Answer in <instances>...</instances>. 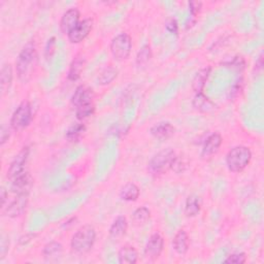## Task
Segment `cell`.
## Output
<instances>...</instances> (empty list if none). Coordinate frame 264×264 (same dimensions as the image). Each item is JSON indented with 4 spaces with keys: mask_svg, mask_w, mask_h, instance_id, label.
Returning a JSON list of instances; mask_svg holds the SVG:
<instances>
[{
    "mask_svg": "<svg viewBox=\"0 0 264 264\" xmlns=\"http://www.w3.org/2000/svg\"><path fill=\"white\" fill-rule=\"evenodd\" d=\"M96 240V230L92 225L82 226L72 239V249L78 254H86L91 251Z\"/></svg>",
    "mask_w": 264,
    "mask_h": 264,
    "instance_id": "obj_3",
    "label": "cell"
},
{
    "mask_svg": "<svg viewBox=\"0 0 264 264\" xmlns=\"http://www.w3.org/2000/svg\"><path fill=\"white\" fill-rule=\"evenodd\" d=\"M29 153L30 150L28 147L23 148L22 151L15 157V159L11 163V167L8 171V177L11 181L17 178L18 176H20L21 174H23L24 172H26L25 167L29 157Z\"/></svg>",
    "mask_w": 264,
    "mask_h": 264,
    "instance_id": "obj_8",
    "label": "cell"
},
{
    "mask_svg": "<svg viewBox=\"0 0 264 264\" xmlns=\"http://www.w3.org/2000/svg\"><path fill=\"white\" fill-rule=\"evenodd\" d=\"M177 158L176 152L172 149H165L157 153L149 162V170L156 175L168 173L173 169L174 162Z\"/></svg>",
    "mask_w": 264,
    "mask_h": 264,
    "instance_id": "obj_4",
    "label": "cell"
},
{
    "mask_svg": "<svg viewBox=\"0 0 264 264\" xmlns=\"http://www.w3.org/2000/svg\"><path fill=\"white\" fill-rule=\"evenodd\" d=\"M192 105L195 110L202 113H210L215 109L214 103L204 93L196 94L192 102Z\"/></svg>",
    "mask_w": 264,
    "mask_h": 264,
    "instance_id": "obj_20",
    "label": "cell"
},
{
    "mask_svg": "<svg viewBox=\"0 0 264 264\" xmlns=\"http://www.w3.org/2000/svg\"><path fill=\"white\" fill-rule=\"evenodd\" d=\"M153 54H152V49L149 45L144 46L141 51L138 53L137 56V65L139 68H144L146 66L152 59Z\"/></svg>",
    "mask_w": 264,
    "mask_h": 264,
    "instance_id": "obj_29",
    "label": "cell"
},
{
    "mask_svg": "<svg viewBox=\"0 0 264 264\" xmlns=\"http://www.w3.org/2000/svg\"><path fill=\"white\" fill-rule=\"evenodd\" d=\"M252 160V152L246 146H238L231 149L226 156V165L231 173H242Z\"/></svg>",
    "mask_w": 264,
    "mask_h": 264,
    "instance_id": "obj_2",
    "label": "cell"
},
{
    "mask_svg": "<svg viewBox=\"0 0 264 264\" xmlns=\"http://www.w3.org/2000/svg\"><path fill=\"white\" fill-rule=\"evenodd\" d=\"M222 142H223V140H222L221 135L217 134V132L209 136L204 144L202 156L205 158H208V157L215 155L219 151V149L222 145Z\"/></svg>",
    "mask_w": 264,
    "mask_h": 264,
    "instance_id": "obj_15",
    "label": "cell"
},
{
    "mask_svg": "<svg viewBox=\"0 0 264 264\" xmlns=\"http://www.w3.org/2000/svg\"><path fill=\"white\" fill-rule=\"evenodd\" d=\"M150 218H151V211L146 207H141L137 209L131 216L132 222H134L135 225L137 226L145 225L150 220Z\"/></svg>",
    "mask_w": 264,
    "mask_h": 264,
    "instance_id": "obj_27",
    "label": "cell"
},
{
    "mask_svg": "<svg viewBox=\"0 0 264 264\" xmlns=\"http://www.w3.org/2000/svg\"><path fill=\"white\" fill-rule=\"evenodd\" d=\"M176 132V128L170 122H161L154 125L150 129V134L157 140L165 141L172 138Z\"/></svg>",
    "mask_w": 264,
    "mask_h": 264,
    "instance_id": "obj_13",
    "label": "cell"
},
{
    "mask_svg": "<svg viewBox=\"0 0 264 264\" xmlns=\"http://www.w3.org/2000/svg\"><path fill=\"white\" fill-rule=\"evenodd\" d=\"M141 194V190L138 185L135 183H128L126 184L120 192V197L122 201L125 202H137L139 200Z\"/></svg>",
    "mask_w": 264,
    "mask_h": 264,
    "instance_id": "obj_23",
    "label": "cell"
},
{
    "mask_svg": "<svg viewBox=\"0 0 264 264\" xmlns=\"http://www.w3.org/2000/svg\"><path fill=\"white\" fill-rule=\"evenodd\" d=\"M132 50V40L127 33H120L112 40L111 53L116 61H124L128 59Z\"/></svg>",
    "mask_w": 264,
    "mask_h": 264,
    "instance_id": "obj_5",
    "label": "cell"
},
{
    "mask_svg": "<svg viewBox=\"0 0 264 264\" xmlns=\"http://www.w3.org/2000/svg\"><path fill=\"white\" fill-rule=\"evenodd\" d=\"M164 249V240L160 234H154L149 239L146 248L145 255L148 259L154 261L160 257Z\"/></svg>",
    "mask_w": 264,
    "mask_h": 264,
    "instance_id": "obj_10",
    "label": "cell"
},
{
    "mask_svg": "<svg viewBox=\"0 0 264 264\" xmlns=\"http://www.w3.org/2000/svg\"><path fill=\"white\" fill-rule=\"evenodd\" d=\"M55 49H56V39L55 38H51L46 46V51H45V56L47 59H50L53 54L55 53Z\"/></svg>",
    "mask_w": 264,
    "mask_h": 264,
    "instance_id": "obj_33",
    "label": "cell"
},
{
    "mask_svg": "<svg viewBox=\"0 0 264 264\" xmlns=\"http://www.w3.org/2000/svg\"><path fill=\"white\" fill-rule=\"evenodd\" d=\"M225 68L233 69L236 71H243L246 66V61L242 56H236L234 58H231L230 60L224 61L222 63Z\"/></svg>",
    "mask_w": 264,
    "mask_h": 264,
    "instance_id": "obj_30",
    "label": "cell"
},
{
    "mask_svg": "<svg viewBox=\"0 0 264 264\" xmlns=\"http://www.w3.org/2000/svg\"><path fill=\"white\" fill-rule=\"evenodd\" d=\"M10 130L8 129L7 130V128L5 127V126H3V128H2V132H0V143H2V145H5L6 144V142H8L9 141V139H10Z\"/></svg>",
    "mask_w": 264,
    "mask_h": 264,
    "instance_id": "obj_37",
    "label": "cell"
},
{
    "mask_svg": "<svg viewBox=\"0 0 264 264\" xmlns=\"http://www.w3.org/2000/svg\"><path fill=\"white\" fill-rule=\"evenodd\" d=\"M85 131L86 126L84 124H76L69 128V130L66 131L65 137L70 142H78L84 135Z\"/></svg>",
    "mask_w": 264,
    "mask_h": 264,
    "instance_id": "obj_28",
    "label": "cell"
},
{
    "mask_svg": "<svg viewBox=\"0 0 264 264\" xmlns=\"http://www.w3.org/2000/svg\"><path fill=\"white\" fill-rule=\"evenodd\" d=\"M118 70L115 69L114 66L109 65L107 68H105L98 76V84L102 86H107L110 85L115 81V79L118 77Z\"/></svg>",
    "mask_w": 264,
    "mask_h": 264,
    "instance_id": "obj_26",
    "label": "cell"
},
{
    "mask_svg": "<svg viewBox=\"0 0 264 264\" xmlns=\"http://www.w3.org/2000/svg\"><path fill=\"white\" fill-rule=\"evenodd\" d=\"M29 194H17L8 206L3 209V214L9 218L20 217L26 210L29 201Z\"/></svg>",
    "mask_w": 264,
    "mask_h": 264,
    "instance_id": "obj_7",
    "label": "cell"
},
{
    "mask_svg": "<svg viewBox=\"0 0 264 264\" xmlns=\"http://www.w3.org/2000/svg\"><path fill=\"white\" fill-rule=\"evenodd\" d=\"M211 72H212V68H211V66H208V68L201 70L194 77L193 82H192V89L194 90V92L196 94L203 93L205 86L208 82V79L211 75Z\"/></svg>",
    "mask_w": 264,
    "mask_h": 264,
    "instance_id": "obj_19",
    "label": "cell"
},
{
    "mask_svg": "<svg viewBox=\"0 0 264 264\" xmlns=\"http://www.w3.org/2000/svg\"><path fill=\"white\" fill-rule=\"evenodd\" d=\"M13 68L11 64H4L2 72H0V88H2V95L5 96L13 83Z\"/></svg>",
    "mask_w": 264,
    "mask_h": 264,
    "instance_id": "obj_21",
    "label": "cell"
},
{
    "mask_svg": "<svg viewBox=\"0 0 264 264\" xmlns=\"http://www.w3.org/2000/svg\"><path fill=\"white\" fill-rule=\"evenodd\" d=\"M173 247L179 255H185L188 252L190 247V240L188 234L184 229L179 230L176 234L173 240Z\"/></svg>",
    "mask_w": 264,
    "mask_h": 264,
    "instance_id": "obj_17",
    "label": "cell"
},
{
    "mask_svg": "<svg viewBox=\"0 0 264 264\" xmlns=\"http://www.w3.org/2000/svg\"><path fill=\"white\" fill-rule=\"evenodd\" d=\"M118 257L121 264H135L138 262L139 253L135 247L126 245L120 249Z\"/></svg>",
    "mask_w": 264,
    "mask_h": 264,
    "instance_id": "obj_22",
    "label": "cell"
},
{
    "mask_svg": "<svg viewBox=\"0 0 264 264\" xmlns=\"http://www.w3.org/2000/svg\"><path fill=\"white\" fill-rule=\"evenodd\" d=\"M7 200H8V193L5 188L2 189V201H3V209L7 206Z\"/></svg>",
    "mask_w": 264,
    "mask_h": 264,
    "instance_id": "obj_38",
    "label": "cell"
},
{
    "mask_svg": "<svg viewBox=\"0 0 264 264\" xmlns=\"http://www.w3.org/2000/svg\"><path fill=\"white\" fill-rule=\"evenodd\" d=\"M33 186V178L28 172H24L12 180V190L16 194H29Z\"/></svg>",
    "mask_w": 264,
    "mask_h": 264,
    "instance_id": "obj_12",
    "label": "cell"
},
{
    "mask_svg": "<svg viewBox=\"0 0 264 264\" xmlns=\"http://www.w3.org/2000/svg\"><path fill=\"white\" fill-rule=\"evenodd\" d=\"M94 93L93 90L90 88H87L86 86H80L77 88L75 94L73 95L72 103L77 108L88 105V104H94Z\"/></svg>",
    "mask_w": 264,
    "mask_h": 264,
    "instance_id": "obj_14",
    "label": "cell"
},
{
    "mask_svg": "<svg viewBox=\"0 0 264 264\" xmlns=\"http://www.w3.org/2000/svg\"><path fill=\"white\" fill-rule=\"evenodd\" d=\"M9 247H10V241H9V239H5L4 237H3V240H2V249H0V253H2V259H4L6 256V254H7V252H8V250H9Z\"/></svg>",
    "mask_w": 264,
    "mask_h": 264,
    "instance_id": "obj_36",
    "label": "cell"
},
{
    "mask_svg": "<svg viewBox=\"0 0 264 264\" xmlns=\"http://www.w3.org/2000/svg\"><path fill=\"white\" fill-rule=\"evenodd\" d=\"M167 29L171 32V33H174V35H178V29H179V26H178V23L175 19H170L168 20L167 22Z\"/></svg>",
    "mask_w": 264,
    "mask_h": 264,
    "instance_id": "obj_35",
    "label": "cell"
},
{
    "mask_svg": "<svg viewBox=\"0 0 264 264\" xmlns=\"http://www.w3.org/2000/svg\"><path fill=\"white\" fill-rule=\"evenodd\" d=\"M93 29V20L92 19H85L81 21L70 33L69 40L72 44H80L83 42Z\"/></svg>",
    "mask_w": 264,
    "mask_h": 264,
    "instance_id": "obj_9",
    "label": "cell"
},
{
    "mask_svg": "<svg viewBox=\"0 0 264 264\" xmlns=\"http://www.w3.org/2000/svg\"><path fill=\"white\" fill-rule=\"evenodd\" d=\"M202 210V203L200 197L196 195H190L187 201H186V206H185V214L189 218L196 217L198 214L201 213Z\"/></svg>",
    "mask_w": 264,
    "mask_h": 264,
    "instance_id": "obj_24",
    "label": "cell"
},
{
    "mask_svg": "<svg viewBox=\"0 0 264 264\" xmlns=\"http://www.w3.org/2000/svg\"><path fill=\"white\" fill-rule=\"evenodd\" d=\"M38 65V52L33 42H29L21 51L16 62V71L21 82L27 83Z\"/></svg>",
    "mask_w": 264,
    "mask_h": 264,
    "instance_id": "obj_1",
    "label": "cell"
},
{
    "mask_svg": "<svg viewBox=\"0 0 264 264\" xmlns=\"http://www.w3.org/2000/svg\"><path fill=\"white\" fill-rule=\"evenodd\" d=\"M32 108L28 102H23L14 112L11 119V126L15 130L26 128L32 121Z\"/></svg>",
    "mask_w": 264,
    "mask_h": 264,
    "instance_id": "obj_6",
    "label": "cell"
},
{
    "mask_svg": "<svg viewBox=\"0 0 264 264\" xmlns=\"http://www.w3.org/2000/svg\"><path fill=\"white\" fill-rule=\"evenodd\" d=\"M203 4L201 2H191L189 3V8H190V12L192 14V16H196L200 14L201 10H202Z\"/></svg>",
    "mask_w": 264,
    "mask_h": 264,
    "instance_id": "obj_34",
    "label": "cell"
},
{
    "mask_svg": "<svg viewBox=\"0 0 264 264\" xmlns=\"http://www.w3.org/2000/svg\"><path fill=\"white\" fill-rule=\"evenodd\" d=\"M80 12L78 9H71L65 12L60 21V29L64 33L68 35L80 23Z\"/></svg>",
    "mask_w": 264,
    "mask_h": 264,
    "instance_id": "obj_11",
    "label": "cell"
},
{
    "mask_svg": "<svg viewBox=\"0 0 264 264\" xmlns=\"http://www.w3.org/2000/svg\"><path fill=\"white\" fill-rule=\"evenodd\" d=\"M247 261V256L245 253H236L228 256L227 259H225V263H234V264H243Z\"/></svg>",
    "mask_w": 264,
    "mask_h": 264,
    "instance_id": "obj_32",
    "label": "cell"
},
{
    "mask_svg": "<svg viewBox=\"0 0 264 264\" xmlns=\"http://www.w3.org/2000/svg\"><path fill=\"white\" fill-rule=\"evenodd\" d=\"M63 246L58 242L48 243L43 250V254L48 260H56L62 256Z\"/></svg>",
    "mask_w": 264,
    "mask_h": 264,
    "instance_id": "obj_25",
    "label": "cell"
},
{
    "mask_svg": "<svg viewBox=\"0 0 264 264\" xmlns=\"http://www.w3.org/2000/svg\"><path fill=\"white\" fill-rule=\"evenodd\" d=\"M86 65V58L83 55H77L71 66H70V71L68 74V78L70 81H78L81 78V75L85 69Z\"/></svg>",
    "mask_w": 264,
    "mask_h": 264,
    "instance_id": "obj_18",
    "label": "cell"
},
{
    "mask_svg": "<svg viewBox=\"0 0 264 264\" xmlns=\"http://www.w3.org/2000/svg\"><path fill=\"white\" fill-rule=\"evenodd\" d=\"M128 229V221L124 216H119L115 219L113 224L110 227V237L113 240L122 239Z\"/></svg>",
    "mask_w": 264,
    "mask_h": 264,
    "instance_id": "obj_16",
    "label": "cell"
},
{
    "mask_svg": "<svg viewBox=\"0 0 264 264\" xmlns=\"http://www.w3.org/2000/svg\"><path fill=\"white\" fill-rule=\"evenodd\" d=\"M95 111V106L94 104H88V105H84L81 106L79 108L76 109V114H77V118L79 120H84L87 119L89 117H91L94 114Z\"/></svg>",
    "mask_w": 264,
    "mask_h": 264,
    "instance_id": "obj_31",
    "label": "cell"
}]
</instances>
